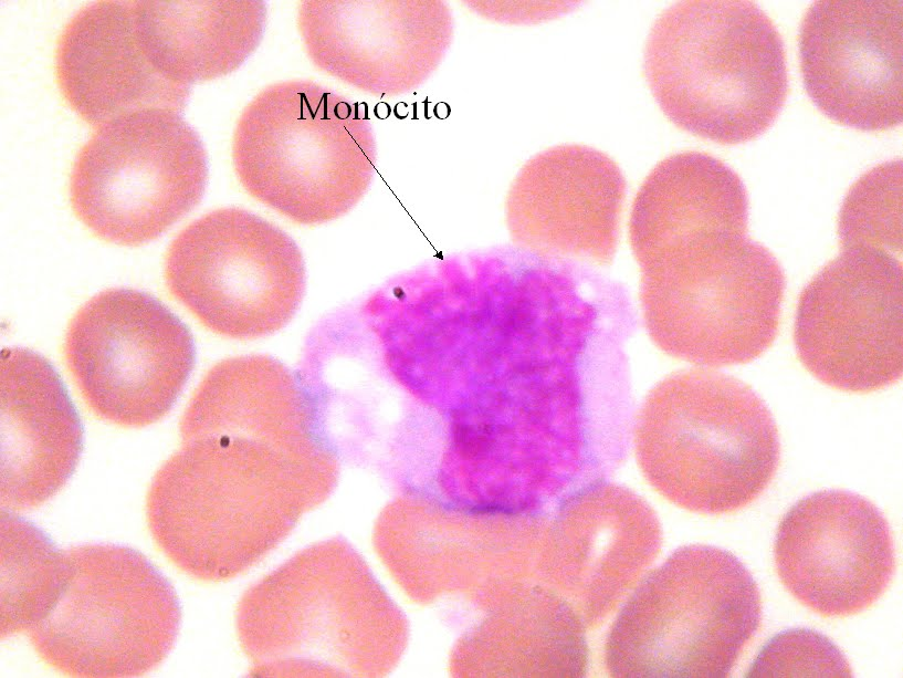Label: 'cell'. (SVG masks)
<instances>
[{"label":"cell","mask_w":903,"mask_h":678,"mask_svg":"<svg viewBox=\"0 0 903 678\" xmlns=\"http://www.w3.org/2000/svg\"><path fill=\"white\" fill-rule=\"evenodd\" d=\"M643 410L660 483L683 508L732 513L774 479L780 459L777 426L741 379L710 369L681 371L651 392Z\"/></svg>","instance_id":"cell-3"},{"label":"cell","mask_w":903,"mask_h":678,"mask_svg":"<svg viewBox=\"0 0 903 678\" xmlns=\"http://www.w3.org/2000/svg\"><path fill=\"white\" fill-rule=\"evenodd\" d=\"M297 29L309 60L365 93H408L440 65L452 35L439 0H307Z\"/></svg>","instance_id":"cell-13"},{"label":"cell","mask_w":903,"mask_h":678,"mask_svg":"<svg viewBox=\"0 0 903 678\" xmlns=\"http://www.w3.org/2000/svg\"><path fill=\"white\" fill-rule=\"evenodd\" d=\"M84 429L54 366L24 347L1 352V509H36L60 492L81 459Z\"/></svg>","instance_id":"cell-16"},{"label":"cell","mask_w":903,"mask_h":678,"mask_svg":"<svg viewBox=\"0 0 903 678\" xmlns=\"http://www.w3.org/2000/svg\"><path fill=\"white\" fill-rule=\"evenodd\" d=\"M54 72L67 105L90 125L144 111L181 113L190 93L153 61L137 1L102 0L80 9L56 40Z\"/></svg>","instance_id":"cell-15"},{"label":"cell","mask_w":903,"mask_h":678,"mask_svg":"<svg viewBox=\"0 0 903 678\" xmlns=\"http://www.w3.org/2000/svg\"><path fill=\"white\" fill-rule=\"evenodd\" d=\"M65 554L61 594L29 630L41 660L66 676L87 678L139 677L161 665L182 617L170 581L129 546L82 544Z\"/></svg>","instance_id":"cell-4"},{"label":"cell","mask_w":903,"mask_h":678,"mask_svg":"<svg viewBox=\"0 0 903 678\" xmlns=\"http://www.w3.org/2000/svg\"><path fill=\"white\" fill-rule=\"evenodd\" d=\"M0 637L29 632L52 609L67 575L65 551L32 521L1 509Z\"/></svg>","instance_id":"cell-19"},{"label":"cell","mask_w":903,"mask_h":678,"mask_svg":"<svg viewBox=\"0 0 903 678\" xmlns=\"http://www.w3.org/2000/svg\"><path fill=\"white\" fill-rule=\"evenodd\" d=\"M748 196L722 160L681 152L660 163L640 185L629 237L644 269L712 251L748 234Z\"/></svg>","instance_id":"cell-17"},{"label":"cell","mask_w":903,"mask_h":678,"mask_svg":"<svg viewBox=\"0 0 903 678\" xmlns=\"http://www.w3.org/2000/svg\"><path fill=\"white\" fill-rule=\"evenodd\" d=\"M901 0H819L799 30L804 87L831 121L863 132L902 123Z\"/></svg>","instance_id":"cell-12"},{"label":"cell","mask_w":903,"mask_h":678,"mask_svg":"<svg viewBox=\"0 0 903 678\" xmlns=\"http://www.w3.org/2000/svg\"><path fill=\"white\" fill-rule=\"evenodd\" d=\"M902 163H882L850 188L838 217L842 249L869 248L901 258Z\"/></svg>","instance_id":"cell-20"},{"label":"cell","mask_w":903,"mask_h":678,"mask_svg":"<svg viewBox=\"0 0 903 678\" xmlns=\"http://www.w3.org/2000/svg\"><path fill=\"white\" fill-rule=\"evenodd\" d=\"M762 620L758 585L724 549H679L648 592V659L660 677H728Z\"/></svg>","instance_id":"cell-10"},{"label":"cell","mask_w":903,"mask_h":678,"mask_svg":"<svg viewBox=\"0 0 903 678\" xmlns=\"http://www.w3.org/2000/svg\"><path fill=\"white\" fill-rule=\"evenodd\" d=\"M208 171L199 135L178 113L138 112L101 125L78 149L70 205L96 238L140 246L201 201Z\"/></svg>","instance_id":"cell-5"},{"label":"cell","mask_w":903,"mask_h":678,"mask_svg":"<svg viewBox=\"0 0 903 678\" xmlns=\"http://www.w3.org/2000/svg\"><path fill=\"white\" fill-rule=\"evenodd\" d=\"M171 295L203 326L234 340H255L286 326L306 286L297 243L248 210H212L185 227L165 257Z\"/></svg>","instance_id":"cell-6"},{"label":"cell","mask_w":903,"mask_h":678,"mask_svg":"<svg viewBox=\"0 0 903 678\" xmlns=\"http://www.w3.org/2000/svg\"><path fill=\"white\" fill-rule=\"evenodd\" d=\"M643 74L671 123L722 145L763 135L788 93L783 39L753 1L671 4L649 31Z\"/></svg>","instance_id":"cell-1"},{"label":"cell","mask_w":903,"mask_h":678,"mask_svg":"<svg viewBox=\"0 0 903 678\" xmlns=\"http://www.w3.org/2000/svg\"><path fill=\"white\" fill-rule=\"evenodd\" d=\"M63 353L87 407L124 428L164 418L196 362L189 327L154 295L128 288L85 302L69 322Z\"/></svg>","instance_id":"cell-8"},{"label":"cell","mask_w":903,"mask_h":678,"mask_svg":"<svg viewBox=\"0 0 903 678\" xmlns=\"http://www.w3.org/2000/svg\"><path fill=\"white\" fill-rule=\"evenodd\" d=\"M232 160L243 189L283 217L306 226L335 220L374 179L367 104L309 80L271 84L242 111Z\"/></svg>","instance_id":"cell-2"},{"label":"cell","mask_w":903,"mask_h":678,"mask_svg":"<svg viewBox=\"0 0 903 678\" xmlns=\"http://www.w3.org/2000/svg\"><path fill=\"white\" fill-rule=\"evenodd\" d=\"M647 270V323L668 354L723 367L749 363L774 343L785 274L775 255L748 236Z\"/></svg>","instance_id":"cell-7"},{"label":"cell","mask_w":903,"mask_h":678,"mask_svg":"<svg viewBox=\"0 0 903 678\" xmlns=\"http://www.w3.org/2000/svg\"><path fill=\"white\" fill-rule=\"evenodd\" d=\"M745 677H852L847 657L826 635L788 628L759 649Z\"/></svg>","instance_id":"cell-21"},{"label":"cell","mask_w":903,"mask_h":678,"mask_svg":"<svg viewBox=\"0 0 903 678\" xmlns=\"http://www.w3.org/2000/svg\"><path fill=\"white\" fill-rule=\"evenodd\" d=\"M146 48L175 82L190 86L239 69L260 45L266 7L258 0L137 1Z\"/></svg>","instance_id":"cell-18"},{"label":"cell","mask_w":903,"mask_h":678,"mask_svg":"<svg viewBox=\"0 0 903 678\" xmlns=\"http://www.w3.org/2000/svg\"><path fill=\"white\" fill-rule=\"evenodd\" d=\"M627 181L603 152L581 144L547 148L512 181L505 218L512 239L546 255L603 260L618 242Z\"/></svg>","instance_id":"cell-14"},{"label":"cell","mask_w":903,"mask_h":678,"mask_svg":"<svg viewBox=\"0 0 903 678\" xmlns=\"http://www.w3.org/2000/svg\"><path fill=\"white\" fill-rule=\"evenodd\" d=\"M774 561L786 590L825 617L871 607L895 570L883 513L864 497L838 489L813 492L789 508L776 530Z\"/></svg>","instance_id":"cell-11"},{"label":"cell","mask_w":903,"mask_h":678,"mask_svg":"<svg viewBox=\"0 0 903 678\" xmlns=\"http://www.w3.org/2000/svg\"><path fill=\"white\" fill-rule=\"evenodd\" d=\"M901 258L842 249L800 293L794 325L797 355L821 383L869 393L903 371Z\"/></svg>","instance_id":"cell-9"}]
</instances>
